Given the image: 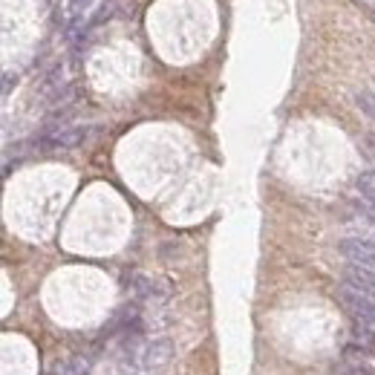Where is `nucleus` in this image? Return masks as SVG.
<instances>
[{
    "instance_id": "nucleus-1",
    "label": "nucleus",
    "mask_w": 375,
    "mask_h": 375,
    "mask_svg": "<svg viewBox=\"0 0 375 375\" xmlns=\"http://www.w3.org/2000/svg\"><path fill=\"white\" fill-rule=\"evenodd\" d=\"M338 304L344 306V312L355 321V324H364V326H375V300L349 289V286H341L338 289Z\"/></svg>"
},
{
    "instance_id": "nucleus-2",
    "label": "nucleus",
    "mask_w": 375,
    "mask_h": 375,
    "mask_svg": "<svg viewBox=\"0 0 375 375\" xmlns=\"http://www.w3.org/2000/svg\"><path fill=\"white\" fill-rule=\"evenodd\" d=\"M90 136V127H81V124H58V127H49L38 144L44 150H69V147H79L84 139Z\"/></svg>"
},
{
    "instance_id": "nucleus-3",
    "label": "nucleus",
    "mask_w": 375,
    "mask_h": 375,
    "mask_svg": "<svg viewBox=\"0 0 375 375\" xmlns=\"http://www.w3.org/2000/svg\"><path fill=\"white\" fill-rule=\"evenodd\" d=\"M338 251L344 254L346 263L352 266H364L375 271V243L372 240H361V237H344L338 243Z\"/></svg>"
},
{
    "instance_id": "nucleus-4",
    "label": "nucleus",
    "mask_w": 375,
    "mask_h": 375,
    "mask_svg": "<svg viewBox=\"0 0 375 375\" xmlns=\"http://www.w3.org/2000/svg\"><path fill=\"white\" fill-rule=\"evenodd\" d=\"M174 358V341L171 338H150L141 349H139V364L144 369H156L165 366Z\"/></svg>"
},
{
    "instance_id": "nucleus-5",
    "label": "nucleus",
    "mask_w": 375,
    "mask_h": 375,
    "mask_svg": "<svg viewBox=\"0 0 375 375\" xmlns=\"http://www.w3.org/2000/svg\"><path fill=\"white\" fill-rule=\"evenodd\" d=\"M341 277H344V286H349V289H355V291H361V294H366V297L375 300V271L372 269L346 263L344 271H341Z\"/></svg>"
},
{
    "instance_id": "nucleus-6",
    "label": "nucleus",
    "mask_w": 375,
    "mask_h": 375,
    "mask_svg": "<svg viewBox=\"0 0 375 375\" xmlns=\"http://www.w3.org/2000/svg\"><path fill=\"white\" fill-rule=\"evenodd\" d=\"M352 344L361 346L366 355H375V326L355 324V326H352Z\"/></svg>"
},
{
    "instance_id": "nucleus-7",
    "label": "nucleus",
    "mask_w": 375,
    "mask_h": 375,
    "mask_svg": "<svg viewBox=\"0 0 375 375\" xmlns=\"http://www.w3.org/2000/svg\"><path fill=\"white\" fill-rule=\"evenodd\" d=\"M133 283H136V291H139L141 297H150V300H154V297H165V294H168V286L159 283V280H154V277H141V274H139Z\"/></svg>"
},
{
    "instance_id": "nucleus-8",
    "label": "nucleus",
    "mask_w": 375,
    "mask_h": 375,
    "mask_svg": "<svg viewBox=\"0 0 375 375\" xmlns=\"http://www.w3.org/2000/svg\"><path fill=\"white\" fill-rule=\"evenodd\" d=\"M332 375H375V366L366 361H341L332 366Z\"/></svg>"
},
{
    "instance_id": "nucleus-9",
    "label": "nucleus",
    "mask_w": 375,
    "mask_h": 375,
    "mask_svg": "<svg viewBox=\"0 0 375 375\" xmlns=\"http://www.w3.org/2000/svg\"><path fill=\"white\" fill-rule=\"evenodd\" d=\"M355 188H358L361 196L375 199V171H361L358 179H355Z\"/></svg>"
},
{
    "instance_id": "nucleus-10",
    "label": "nucleus",
    "mask_w": 375,
    "mask_h": 375,
    "mask_svg": "<svg viewBox=\"0 0 375 375\" xmlns=\"http://www.w3.org/2000/svg\"><path fill=\"white\" fill-rule=\"evenodd\" d=\"M90 372V358H72L64 364V369H58V375H87Z\"/></svg>"
},
{
    "instance_id": "nucleus-11",
    "label": "nucleus",
    "mask_w": 375,
    "mask_h": 375,
    "mask_svg": "<svg viewBox=\"0 0 375 375\" xmlns=\"http://www.w3.org/2000/svg\"><path fill=\"white\" fill-rule=\"evenodd\" d=\"M352 205H355V211L366 219V222H372L375 225V199H366V196H358V199H352Z\"/></svg>"
},
{
    "instance_id": "nucleus-12",
    "label": "nucleus",
    "mask_w": 375,
    "mask_h": 375,
    "mask_svg": "<svg viewBox=\"0 0 375 375\" xmlns=\"http://www.w3.org/2000/svg\"><path fill=\"white\" fill-rule=\"evenodd\" d=\"M355 101H358V107L375 121V90H361V93L355 96Z\"/></svg>"
},
{
    "instance_id": "nucleus-13",
    "label": "nucleus",
    "mask_w": 375,
    "mask_h": 375,
    "mask_svg": "<svg viewBox=\"0 0 375 375\" xmlns=\"http://www.w3.org/2000/svg\"><path fill=\"white\" fill-rule=\"evenodd\" d=\"M93 4H96V0H69V21L75 24L84 12H90Z\"/></svg>"
},
{
    "instance_id": "nucleus-14",
    "label": "nucleus",
    "mask_w": 375,
    "mask_h": 375,
    "mask_svg": "<svg viewBox=\"0 0 375 375\" xmlns=\"http://www.w3.org/2000/svg\"><path fill=\"white\" fill-rule=\"evenodd\" d=\"M364 154H366V159L375 165V133L364 136Z\"/></svg>"
},
{
    "instance_id": "nucleus-15",
    "label": "nucleus",
    "mask_w": 375,
    "mask_h": 375,
    "mask_svg": "<svg viewBox=\"0 0 375 375\" xmlns=\"http://www.w3.org/2000/svg\"><path fill=\"white\" fill-rule=\"evenodd\" d=\"M9 87H12V72H6V75H4V96L9 93Z\"/></svg>"
}]
</instances>
